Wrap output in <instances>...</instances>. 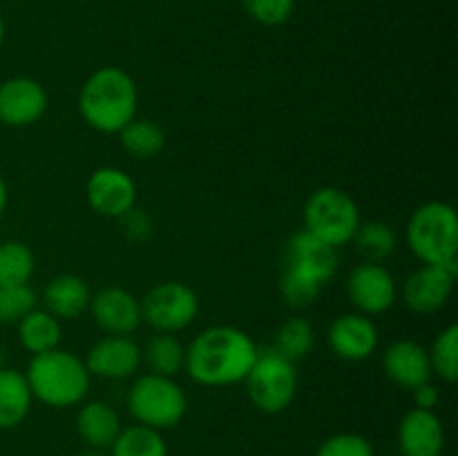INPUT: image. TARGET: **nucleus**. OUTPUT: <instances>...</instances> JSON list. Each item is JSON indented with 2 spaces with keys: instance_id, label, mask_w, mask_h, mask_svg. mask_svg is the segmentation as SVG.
Returning a JSON list of instances; mask_svg holds the SVG:
<instances>
[{
  "instance_id": "f257e3e1",
  "label": "nucleus",
  "mask_w": 458,
  "mask_h": 456,
  "mask_svg": "<svg viewBox=\"0 0 458 456\" xmlns=\"http://www.w3.org/2000/svg\"><path fill=\"white\" fill-rule=\"evenodd\" d=\"M258 351V344L246 331L228 325L208 326L186 347L183 371L204 387H228L244 383Z\"/></svg>"
},
{
  "instance_id": "f03ea898",
  "label": "nucleus",
  "mask_w": 458,
  "mask_h": 456,
  "mask_svg": "<svg viewBox=\"0 0 458 456\" xmlns=\"http://www.w3.org/2000/svg\"><path fill=\"white\" fill-rule=\"evenodd\" d=\"M137 83L121 67H98L81 88V116L89 128L101 134H119L130 121L137 119Z\"/></svg>"
},
{
  "instance_id": "7ed1b4c3",
  "label": "nucleus",
  "mask_w": 458,
  "mask_h": 456,
  "mask_svg": "<svg viewBox=\"0 0 458 456\" xmlns=\"http://www.w3.org/2000/svg\"><path fill=\"white\" fill-rule=\"evenodd\" d=\"M25 378L30 383L31 396L54 410L83 402L92 383L83 358L65 349H52L31 356Z\"/></svg>"
},
{
  "instance_id": "20e7f679",
  "label": "nucleus",
  "mask_w": 458,
  "mask_h": 456,
  "mask_svg": "<svg viewBox=\"0 0 458 456\" xmlns=\"http://www.w3.org/2000/svg\"><path fill=\"white\" fill-rule=\"evenodd\" d=\"M407 244L423 264L458 266V217L447 201H428L407 222Z\"/></svg>"
},
{
  "instance_id": "39448f33",
  "label": "nucleus",
  "mask_w": 458,
  "mask_h": 456,
  "mask_svg": "<svg viewBox=\"0 0 458 456\" xmlns=\"http://www.w3.org/2000/svg\"><path fill=\"white\" fill-rule=\"evenodd\" d=\"M128 411L139 425L161 432L182 423L188 411V398L174 378L143 374L130 384Z\"/></svg>"
},
{
  "instance_id": "423d86ee",
  "label": "nucleus",
  "mask_w": 458,
  "mask_h": 456,
  "mask_svg": "<svg viewBox=\"0 0 458 456\" xmlns=\"http://www.w3.org/2000/svg\"><path fill=\"white\" fill-rule=\"evenodd\" d=\"M358 226L360 210L352 195L334 186L318 188L309 195L304 204V231L313 237L338 249L353 240Z\"/></svg>"
},
{
  "instance_id": "0eeeda50",
  "label": "nucleus",
  "mask_w": 458,
  "mask_h": 456,
  "mask_svg": "<svg viewBox=\"0 0 458 456\" xmlns=\"http://www.w3.org/2000/svg\"><path fill=\"white\" fill-rule=\"evenodd\" d=\"M246 393L250 402L264 414H280L298 393V371L291 360L276 351V349H264L258 351L253 367L246 374Z\"/></svg>"
},
{
  "instance_id": "6e6552de",
  "label": "nucleus",
  "mask_w": 458,
  "mask_h": 456,
  "mask_svg": "<svg viewBox=\"0 0 458 456\" xmlns=\"http://www.w3.org/2000/svg\"><path fill=\"white\" fill-rule=\"evenodd\" d=\"M199 313V298L188 284L177 280L159 282L141 300V320L159 334L186 329Z\"/></svg>"
},
{
  "instance_id": "1a4fd4ad",
  "label": "nucleus",
  "mask_w": 458,
  "mask_h": 456,
  "mask_svg": "<svg viewBox=\"0 0 458 456\" xmlns=\"http://www.w3.org/2000/svg\"><path fill=\"white\" fill-rule=\"evenodd\" d=\"M347 295L358 313L378 316L396 304L398 286L383 264L362 262L347 275Z\"/></svg>"
},
{
  "instance_id": "9d476101",
  "label": "nucleus",
  "mask_w": 458,
  "mask_h": 456,
  "mask_svg": "<svg viewBox=\"0 0 458 456\" xmlns=\"http://www.w3.org/2000/svg\"><path fill=\"white\" fill-rule=\"evenodd\" d=\"M85 195H88V204L92 206L94 213L121 219L137 206V183L125 170L103 165L89 174Z\"/></svg>"
},
{
  "instance_id": "9b49d317",
  "label": "nucleus",
  "mask_w": 458,
  "mask_h": 456,
  "mask_svg": "<svg viewBox=\"0 0 458 456\" xmlns=\"http://www.w3.org/2000/svg\"><path fill=\"white\" fill-rule=\"evenodd\" d=\"M458 266H438V264H420L405 282L403 298L410 311L419 316L441 311L452 298Z\"/></svg>"
},
{
  "instance_id": "f8f14e48",
  "label": "nucleus",
  "mask_w": 458,
  "mask_h": 456,
  "mask_svg": "<svg viewBox=\"0 0 458 456\" xmlns=\"http://www.w3.org/2000/svg\"><path fill=\"white\" fill-rule=\"evenodd\" d=\"M47 112V92L30 76H13L0 83V123L27 128Z\"/></svg>"
},
{
  "instance_id": "ddd939ff",
  "label": "nucleus",
  "mask_w": 458,
  "mask_h": 456,
  "mask_svg": "<svg viewBox=\"0 0 458 456\" xmlns=\"http://www.w3.org/2000/svg\"><path fill=\"white\" fill-rule=\"evenodd\" d=\"M327 344L340 360L362 362L378 349V329L374 320L362 313H343L331 322Z\"/></svg>"
},
{
  "instance_id": "4468645a",
  "label": "nucleus",
  "mask_w": 458,
  "mask_h": 456,
  "mask_svg": "<svg viewBox=\"0 0 458 456\" xmlns=\"http://www.w3.org/2000/svg\"><path fill=\"white\" fill-rule=\"evenodd\" d=\"M89 313L98 329L107 335H130L141 325V302L121 286H106L92 293Z\"/></svg>"
},
{
  "instance_id": "2eb2a0df",
  "label": "nucleus",
  "mask_w": 458,
  "mask_h": 456,
  "mask_svg": "<svg viewBox=\"0 0 458 456\" xmlns=\"http://www.w3.org/2000/svg\"><path fill=\"white\" fill-rule=\"evenodd\" d=\"M85 367L97 378L125 380L141 367V347L130 335H107L92 344Z\"/></svg>"
},
{
  "instance_id": "dca6fc26",
  "label": "nucleus",
  "mask_w": 458,
  "mask_h": 456,
  "mask_svg": "<svg viewBox=\"0 0 458 456\" xmlns=\"http://www.w3.org/2000/svg\"><path fill=\"white\" fill-rule=\"evenodd\" d=\"M284 268L311 277L318 284L325 286L338 271V255L334 246L325 244L302 228V231H295L286 241Z\"/></svg>"
},
{
  "instance_id": "f3484780",
  "label": "nucleus",
  "mask_w": 458,
  "mask_h": 456,
  "mask_svg": "<svg viewBox=\"0 0 458 456\" xmlns=\"http://www.w3.org/2000/svg\"><path fill=\"white\" fill-rule=\"evenodd\" d=\"M445 429L441 418L429 410H410L398 425L401 456H441Z\"/></svg>"
},
{
  "instance_id": "a211bd4d",
  "label": "nucleus",
  "mask_w": 458,
  "mask_h": 456,
  "mask_svg": "<svg viewBox=\"0 0 458 456\" xmlns=\"http://www.w3.org/2000/svg\"><path fill=\"white\" fill-rule=\"evenodd\" d=\"M385 376L401 389H416L432 380L429 353L414 340H396L383 353Z\"/></svg>"
},
{
  "instance_id": "6ab92c4d",
  "label": "nucleus",
  "mask_w": 458,
  "mask_h": 456,
  "mask_svg": "<svg viewBox=\"0 0 458 456\" xmlns=\"http://www.w3.org/2000/svg\"><path fill=\"white\" fill-rule=\"evenodd\" d=\"M43 300L45 311L52 313L56 320H76L89 308L92 291L85 284L83 277L61 273L47 282Z\"/></svg>"
},
{
  "instance_id": "aec40b11",
  "label": "nucleus",
  "mask_w": 458,
  "mask_h": 456,
  "mask_svg": "<svg viewBox=\"0 0 458 456\" xmlns=\"http://www.w3.org/2000/svg\"><path fill=\"white\" fill-rule=\"evenodd\" d=\"M121 429L123 425H121L119 411L107 402H85L76 414V434L85 445L94 450H110Z\"/></svg>"
},
{
  "instance_id": "412c9836",
  "label": "nucleus",
  "mask_w": 458,
  "mask_h": 456,
  "mask_svg": "<svg viewBox=\"0 0 458 456\" xmlns=\"http://www.w3.org/2000/svg\"><path fill=\"white\" fill-rule=\"evenodd\" d=\"M31 396L25 374L18 369H0V429H13L30 416Z\"/></svg>"
},
{
  "instance_id": "4be33fe9",
  "label": "nucleus",
  "mask_w": 458,
  "mask_h": 456,
  "mask_svg": "<svg viewBox=\"0 0 458 456\" xmlns=\"http://www.w3.org/2000/svg\"><path fill=\"white\" fill-rule=\"evenodd\" d=\"M61 320L47 313L45 308H34L18 322V340L22 349L31 356L58 349L61 342Z\"/></svg>"
},
{
  "instance_id": "5701e85b",
  "label": "nucleus",
  "mask_w": 458,
  "mask_h": 456,
  "mask_svg": "<svg viewBox=\"0 0 458 456\" xmlns=\"http://www.w3.org/2000/svg\"><path fill=\"white\" fill-rule=\"evenodd\" d=\"M141 362H146L150 374L174 378L186 365V347L173 334H159L141 349Z\"/></svg>"
},
{
  "instance_id": "b1692460",
  "label": "nucleus",
  "mask_w": 458,
  "mask_h": 456,
  "mask_svg": "<svg viewBox=\"0 0 458 456\" xmlns=\"http://www.w3.org/2000/svg\"><path fill=\"white\" fill-rule=\"evenodd\" d=\"M107 452L110 456H168V445L159 429L137 423L121 429Z\"/></svg>"
},
{
  "instance_id": "393cba45",
  "label": "nucleus",
  "mask_w": 458,
  "mask_h": 456,
  "mask_svg": "<svg viewBox=\"0 0 458 456\" xmlns=\"http://www.w3.org/2000/svg\"><path fill=\"white\" fill-rule=\"evenodd\" d=\"M358 246V253L365 258V262L380 264L383 259L392 258L398 246L396 231L387 222L371 219V222H360L353 240Z\"/></svg>"
},
{
  "instance_id": "a878e982",
  "label": "nucleus",
  "mask_w": 458,
  "mask_h": 456,
  "mask_svg": "<svg viewBox=\"0 0 458 456\" xmlns=\"http://www.w3.org/2000/svg\"><path fill=\"white\" fill-rule=\"evenodd\" d=\"M119 141L123 150L134 159H150L164 150L165 134L155 121L132 119L119 132Z\"/></svg>"
},
{
  "instance_id": "bb28decb",
  "label": "nucleus",
  "mask_w": 458,
  "mask_h": 456,
  "mask_svg": "<svg viewBox=\"0 0 458 456\" xmlns=\"http://www.w3.org/2000/svg\"><path fill=\"white\" fill-rule=\"evenodd\" d=\"M36 271V258L22 241H3L0 244V289L30 284Z\"/></svg>"
},
{
  "instance_id": "cd10ccee",
  "label": "nucleus",
  "mask_w": 458,
  "mask_h": 456,
  "mask_svg": "<svg viewBox=\"0 0 458 456\" xmlns=\"http://www.w3.org/2000/svg\"><path fill=\"white\" fill-rule=\"evenodd\" d=\"M313 344H316V334L311 322L304 317H289L277 329L273 349L295 365L313 351Z\"/></svg>"
},
{
  "instance_id": "c85d7f7f",
  "label": "nucleus",
  "mask_w": 458,
  "mask_h": 456,
  "mask_svg": "<svg viewBox=\"0 0 458 456\" xmlns=\"http://www.w3.org/2000/svg\"><path fill=\"white\" fill-rule=\"evenodd\" d=\"M429 353L432 374L441 376L445 383L458 380V326L450 325L434 338Z\"/></svg>"
},
{
  "instance_id": "c756f323",
  "label": "nucleus",
  "mask_w": 458,
  "mask_h": 456,
  "mask_svg": "<svg viewBox=\"0 0 458 456\" xmlns=\"http://www.w3.org/2000/svg\"><path fill=\"white\" fill-rule=\"evenodd\" d=\"M322 289H325V286L318 284L311 277L300 275V273L291 271V268H284V271H282L280 293L291 308H309L313 302H318Z\"/></svg>"
},
{
  "instance_id": "7c9ffc66",
  "label": "nucleus",
  "mask_w": 458,
  "mask_h": 456,
  "mask_svg": "<svg viewBox=\"0 0 458 456\" xmlns=\"http://www.w3.org/2000/svg\"><path fill=\"white\" fill-rule=\"evenodd\" d=\"M36 308V293L30 284L0 289V322H21Z\"/></svg>"
},
{
  "instance_id": "2f4dec72",
  "label": "nucleus",
  "mask_w": 458,
  "mask_h": 456,
  "mask_svg": "<svg viewBox=\"0 0 458 456\" xmlns=\"http://www.w3.org/2000/svg\"><path fill=\"white\" fill-rule=\"evenodd\" d=\"M316 456H376L369 438L356 432H340L318 447Z\"/></svg>"
},
{
  "instance_id": "473e14b6",
  "label": "nucleus",
  "mask_w": 458,
  "mask_h": 456,
  "mask_svg": "<svg viewBox=\"0 0 458 456\" xmlns=\"http://www.w3.org/2000/svg\"><path fill=\"white\" fill-rule=\"evenodd\" d=\"M250 18L267 27L284 25L295 9V0H242Z\"/></svg>"
},
{
  "instance_id": "72a5a7b5",
  "label": "nucleus",
  "mask_w": 458,
  "mask_h": 456,
  "mask_svg": "<svg viewBox=\"0 0 458 456\" xmlns=\"http://www.w3.org/2000/svg\"><path fill=\"white\" fill-rule=\"evenodd\" d=\"M121 222H123L125 235L132 241H146L155 235V224H152L150 215H148L146 210L137 208V206H134L132 210H128V213L121 217Z\"/></svg>"
},
{
  "instance_id": "f704fd0d",
  "label": "nucleus",
  "mask_w": 458,
  "mask_h": 456,
  "mask_svg": "<svg viewBox=\"0 0 458 456\" xmlns=\"http://www.w3.org/2000/svg\"><path fill=\"white\" fill-rule=\"evenodd\" d=\"M411 398H414L416 410L434 411V407H437L438 401H441V392H438V387L432 383V380H428V383L411 389Z\"/></svg>"
},
{
  "instance_id": "c9c22d12",
  "label": "nucleus",
  "mask_w": 458,
  "mask_h": 456,
  "mask_svg": "<svg viewBox=\"0 0 458 456\" xmlns=\"http://www.w3.org/2000/svg\"><path fill=\"white\" fill-rule=\"evenodd\" d=\"M7 199H9L7 183H4L3 174H0V215H3V213H4V208H7Z\"/></svg>"
},
{
  "instance_id": "e433bc0d",
  "label": "nucleus",
  "mask_w": 458,
  "mask_h": 456,
  "mask_svg": "<svg viewBox=\"0 0 458 456\" xmlns=\"http://www.w3.org/2000/svg\"><path fill=\"white\" fill-rule=\"evenodd\" d=\"M79 456H110V452H107V450H94V447H88V450L81 452Z\"/></svg>"
},
{
  "instance_id": "4c0bfd02",
  "label": "nucleus",
  "mask_w": 458,
  "mask_h": 456,
  "mask_svg": "<svg viewBox=\"0 0 458 456\" xmlns=\"http://www.w3.org/2000/svg\"><path fill=\"white\" fill-rule=\"evenodd\" d=\"M4 43V22H3V16H0V47H3Z\"/></svg>"
},
{
  "instance_id": "58836bf2",
  "label": "nucleus",
  "mask_w": 458,
  "mask_h": 456,
  "mask_svg": "<svg viewBox=\"0 0 458 456\" xmlns=\"http://www.w3.org/2000/svg\"><path fill=\"white\" fill-rule=\"evenodd\" d=\"M0 369H4V351H3V347H0Z\"/></svg>"
}]
</instances>
